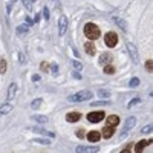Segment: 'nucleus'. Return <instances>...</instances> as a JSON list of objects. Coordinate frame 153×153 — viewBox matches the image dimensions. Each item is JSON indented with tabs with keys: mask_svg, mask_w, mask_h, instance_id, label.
<instances>
[{
	"mask_svg": "<svg viewBox=\"0 0 153 153\" xmlns=\"http://www.w3.org/2000/svg\"><path fill=\"white\" fill-rule=\"evenodd\" d=\"M84 35L89 38V40H97V38L101 35L100 28L94 23H86L84 25Z\"/></svg>",
	"mask_w": 153,
	"mask_h": 153,
	"instance_id": "f257e3e1",
	"label": "nucleus"
},
{
	"mask_svg": "<svg viewBox=\"0 0 153 153\" xmlns=\"http://www.w3.org/2000/svg\"><path fill=\"white\" fill-rule=\"evenodd\" d=\"M92 98V92L91 91H81V92H76L71 97H68L69 103H81V101H87Z\"/></svg>",
	"mask_w": 153,
	"mask_h": 153,
	"instance_id": "f03ea898",
	"label": "nucleus"
},
{
	"mask_svg": "<svg viewBox=\"0 0 153 153\" xmlns=\"http://www.w3.org/2000/svg\"><path fill=\"white\" fill-rule=\"evenodd\" d=\"M104 112L103 110H97V112H91L87 113V121L89 123H100L101 120H104Z\"/></svg>",
	"mask_w": 153,
	"mask_h": 153,
	"instance_id": "7ed1b4c3",
	"label": "nucleus"
},
{
	"mask_svg": "<svg viewBox=\"0 0 153 153\" xmlns=\"http://www.w3.org/2000/svg\"><path fill=\"white\" fill-rule=\"evenodd\" d=\"M104 43H106V46H109V48L117 46V43H118V35L115 34V32H107V34L104 35Z\"/></svg>",
	"mask_w": 153,
	"mask_h": 153,
	"instance_id": "20e7f679",
	"label": "nucleus"
},
{
	"mask_svg": "<svg viewBox=\"0 0 153 153\" xmlns=\"http://www.w3.org/2000/svg\"><path fill=\"white\" fill-rule=\"evenodd\" d=\"M68 31V17L66 16H61L60 20H58V34L63 37Z\"/></svg>",
	"mask_w": 153,
	"mask_h": 153,
	"instance_id": "39448f33",
	"label": "nucleus"
},
{
	"mask_svg": "<svg viewBox=\"0 0 153 153\" xmlns=\"http://www.w3.org/2000/svg\"><path fill=\"white\" fill-rule=\"evenodd\" d=\"M112 60H113V57H112V54H109V52H103L101 54V57H100V65H103V66H106V65H109V63H112Z\"/></svg>",
	"mask_w": 153,
	"mask_h": 153,
	"instance_id": "423d86ee",
	"label": "nucleus"
},
{
	"mask_svg": "<svg viewBox=\"0 0 153 153\" xmlns=\"http://www.w3.org/2000/svg\"><path fill=\"white\" fill-rule=\"evenodd\" d=\"M127 49H129V54H130L132 60L136 63V61H138V49L135 48V45H132V43H127Z\"/></svg>",
	"mask_w": 153,
	"mask_h": 153,
	"instance_id": "0eeeda50",
	"label": "nucleus"
},
{
	"mask_svg": "<svg viewBox=\"0 0 153 153\" xmlns=\"http://www.w3.org/2000/svg\"><path fill=\"white\" fill-rule=\"evenodd\" d=\"M16 94H17V84L16 83H11L9 87H8V100H14L16 98Z\"/></svg>",
	"mask_w": 153,
	"mask_h": 153,
	"instance_id": "6e6552de",
	"label": "nucleus"
},
{
	"mask_svg": "<svg viewBox=\"0 0 153 153\" xmlns=\"http://www.w3.org/2000/svg\"><path fill=\"white\" fill-rule=\"evenodd\" d=\"M81 118V113L80 112H69L68 115H66V120L69 121V123H76Z\"/></svg>",
	"mask_w": 153,
	"mask_h": 153,
	"instance_id": "1a4fd4ad",
	"label": "nucleus"
},
{
	"mask_svg": "<svg viewBox=\"0 0 153 153\" xmlns=\"http://www.w3.org/2000/svg\"><path fill=\"white\" fill-rule=\"evenodd\" d=\"M98 150H100L98 147H83V146L76 147V152L78 153H97Z\"/></svg>",
	"mask_w": 153,
	"mask_h": 153,
	"instance_id": "9d476101",
	"label": "nucleus"
},
{
	"mask_svg": "<svg viewBox=\"0 0 153 153\" xmlns=\"http://www.w3.org/2000/svg\"><path fill=\"white\" fill-rule=\"evenodd\" d=\"M86 138H87L91 143H97V141H100V139H101V133H100V132H89Z\"/></svg>",
	"mask_w": 153,
	"mask_h": 153,
	"instance_id": "9b49d317",
	"label": "nucleus"
},
{
	"mask_svg": "<svg viewBox=\"0 0 153 153\" xmlns=\"http://www.w3.org/2000/svg\"><path fill=\"white\" fill-rule=\"evenodd\" d=\"M84 51L87 52V55H95V52H97L95 45H94L92 42H87V43L84 45Z\"/></svg>",
	"mask_w": 153,
	"mask_h": 153,
	"instance_id": "f8f14e48",
	"label": "nucleus"
},
{
	"mask_svg": "<svg viewBox=\"0 0 153 153\" xmlns=\"http://www.w3.org/2000/svg\"><path fill=\"white\" fill-rule=\"evenodd\" d=\"M112 20L117 23V26L120 28V29H123V31H127V23L121 19V17H112Z\"/></svg>",
	"mask_w": 153,
	"mask_h": 153,
	"instance_id": "ddd939ff",
	"label": "nucleus"
},
{
	"mask_svg": "<svg viewBox=\"0 0 153 153\" xmlns=\"http://www.w3.org/2000/svg\"><path fill=\"white\" fill-rule=\"evenodd\" d=\"M113 132H115V126L107 124L104 129H103V136H104V138H110V136L113 135Z\"/></svg>",
	"mask_w": 153,
	"mask_h": 153,
	"instance_id": "4468645a",
	"label": "nucleus"
},
{
	"mask_svg": "<svg viewBox=\"0 0 153 153\" xmlns=\"http://www.w3.org/2000/svg\"><path fill=\"white\" fill-rule=\"evenodd\" d=\"M149 144H152V139H150V141H139V143L135 146V152H136V153L143 152V149H144L146 146H149Z\"/></svg>",
	"mask_w": 153,
	"mask_h": 153,
	"instance_id": "2eb2a0df",
	"label": "nucleus"
},
{
	"mask_svg": "<svg viewBox=\"0 0 153 153\" xmlns=\"http://www.w3.org/2000/svg\"><path fill=\"white\" fill-rule=\"evenodd\" d=\"M107 124H110V126H118V124H120V118L117 117V115H110V117H107Z\"/></svg>",
	"mask_w": 153,
	"mask_h": 153,
	"instance_id": "dca6fc26",
	"label": "nucleus"
},
{
	"mask_svg": "<svg viewBox=\"0 0 153 153\" xmlns=\"http://www.w3.org/2000/svg\"><path fill=\"white\" fill-rule=\"evenodd\" d=\"M32 130H34L35 133H42V135H48V136H52V138L55 136V135H54L52 132H46L45 129H42V127H32Z\"/></svg>",
	"mask_w": 153,
	"mask_h": 153,
	"instance_id": "f3484780",
	"label": "nucleus"
},
{
	"mask_svg": "<svg viewBox=\"0 0 153 153\" xmlns=\"http://www.w3.org/2000/svg\"><path fill=\"white\" fill-rule=\"evenodd\" d=\"M136 124V120H135V117H130L129 120H127L126 121V130H130L132 129V127Z\"/></svg>",
	"mask_w": 153,
	"mask_h": 153,
	"instance_id": "a211bd4d",
	"label": "nucleus"
},
{
	"mask_svg": "<svg viewBox=\"0 0 153 153\" xmlns=\"http://www.w3.org/2000/svg\"><path fill=\"white\" fill-rule=\"evenodd\" d=\"M12 110V106L11 104H3L2 107H0V115H6Z\"/></svg>",
	"mask_w": 153,
	"mask_h": 153,
	"instance_id": "6ab92c4d",
	"label": "nucleus"
},
{
	"mask_svg": "<svg viewBox=\"0 0 153 153\" xmlns=\"http://www.w3.org/2000/svg\"><path fill=\"white\" fill-rule=\"evenodd\" d=\"M34 121H37V123H42V124H45V123H48V117H43V115H34Z\"/></svg>",
	"mask_w": 153,
	"mask_h": 153,
	"instance_id": "aec40b11",
	"label": "nucleus"
},
{
	"mask_svg": "<svg viewBox=\"0 0 153 153\" xmlns=\"http://www.w3.org/2000/svg\"><path fill=\"white\" fill-rule=\"evenodd\" d=\"M42 98H35V100H32V103H31V107L32 109H38V107H40L42 106Z\"/></svg>",
	"mask_w": 153,
	"mask_h": 153,
	"instance_id": "412c9836",
	"label": "nucleus"
},
{
	"mask_svg": "<svg viewBox=\"0 0 153 153\" xmlns=\"http://www.w3.org/2000/svg\"><path fill=\"white\" fill-rule=\"evenodd\" d=\"M28 31H29L28 25H20V26H17V32H19V34H26Z\"/></svg>",
	"mask_w": 153,
	"mask_h": 153,
	"instance_id": "4be33fe9",
	"label": "nucleus"
},
{
	"mask_svg": "<svg viewBox=\"0 0 153 153\" xmlns=\"http://www.w3.org/2000/svg\"><path fill=\"white\" fill-rule=\"evenodd\" d=\"M98 97H100V98H109V97H110V91L100 89V91H98Z\"/></svg>",
	"mask_w": 153,
	"mask_h": 153,
	"instance_id": "5701e85b",
	"label": "nucleus"
},
{
	"mask_svg": "<svg viewBox=\"0 0 153 153\" xmlns=\"http://www.w3.org/2000/svg\"><path fill=\"white\" fill-rule=\"evenodd\" d=\"M104 72H106V74H113V72H115V68L109 63V65H106V66H104Z\"/></svg>",
	"mask_w": 153,
	"mask_h": 153,
	"instance_id": "b1692460",
	"label": "nucleus"
},
{
	"mask_svg": "<svg viewBox=\"0 0 153 153\" xmlns=\"http://www.w3.org/2000/svg\"><path fill=\"white\" fill-rule=\"evenodd\" d=\"M34 143H38V144H51V139H42V138H37V139H34Z\"/></svg>",
	"mask_w": 153,
	"mask_h": 153,
	"instance_id": "393cba45",
	"label": "nucleus"
},
{
	"mask_svg": "<svg viewBox=\"0 0 153 153\" xmlns=\"http://www.w3.org/2000/svg\"><path fill=\"white\" fill-rule=\"evenodd\" d=\"M72 65H74V68H75L76 71H81V68H83V65H81L80 61H76V60H74V61H72Z\"/></svg>",
	"mask_w": 153,
	"mask_h": 153,
	"instance_id": "a878e982",
	"label": "nucleus"
},
{
	"mask_svg": "<svg viewBox=\"0 0 153 153\" xmlns=\"http://www.w3.org/2000/svg\"><path fill=\"white\" fill-rule=\"evenodd\" d=\"M146 69H147L149 72H152V71H153V61H152V60L146 61Z\"/></svg>",
	"mask_w": 153,
	"mask_h": 153,
	"instance_id": "bb28decb",
	"label": "nucleus"
},
{
	"mask_svg": "<svg viewBox=\"0 0 153 153\" xmlns=\"http://www.w3.org/2000/svg\"><path fill=\"white\" fill-rule=\"evenodd\" d=\"M139 86V78H132L130 80V87H136Z\"/></svg>",
	"mask_w": 153,
	"mask_h": 153,
	"instance_id": "cd10ccee",
	"label": "nucleus"
},
{
	"mask_svg": "<svg viewBox=\"0 0 153 153\" xmlns=\"http://www.w3.org/2000/svg\"><path fill=\"white\" fill-rule=\"evenodd\" d=\"M19 60H20L22 65H25V63H26V57H25V54H23V52H19Z\"/></svg>",
	"mask_w": 153,
	"mask_h": 153,
	"instance_id": "c85d7f7f",
	"label": "nucleus"
},
{
	"mask_svg": "<svg viewBox=\"0 0 153 153\" xmlns=\"http://www.w3.org/2000/svg\"><path fill=\"white\" fill-rule=\"evenodd\" d=\"M139 101H141V100H139L138 97H136V98H133V100L130 101V103H129V107H133L135 104H138V103H139Z\"/></svg>",
	"mask_w": 153,
	"mask_h": 153,
	"instance_id": "c756f323",
	"label": "nucleus"
},
{
	"mask_svg": "<svg viewBox=\"0 0 153 153\" xmlns=\"http://www.w3.org/2000/svg\"><path fill=\"white\" fill-rule=\"evenodd\" d=\"M152 130H153V127H152V124H149V126H146L143 129V133H150Z\"/></svg>",
	"mask_w": 153,
	"mask_h": 153,
	"instance_id": "7c9ffc66",
	"label": "nucleus"
},
{
	"mask_svg": "<svg viewBox=\"0 0 153 153\" xmlns=\"http://www.w3.org/2000/svg\"><path fill=\"white\" fill-rule=\"evenodd\" d=\"M43 17H45L46 20H49V19H51V16H49V9H48L46 6H45V9H43Z\"/></svg>",
	"mask_w": 153,
	"mask_h": 153,
	"instance_id": "2f4dec72",
	"label": "nucleus"
},
{
	"mask_svg": "<svg viewBox=\"0 0 153 153\" xmlns=\"http://www.w3.org/2000/svg\"><path fill=\"white\" fill-rule=\"evenodd\" d=\"M0 72H2V74H5V72H6V63H5V61L0 63Z\"/></svg>",
	"mask_w": 153,
	"mask_h": 153,
	"instance_id": "473e14b6",
	"label": "nucleus"
},
{
	"mask_svg": "<svg viewBox=\"0 0 153 153\" xmlns=\"http://www.w3.org/2000/svg\"><path fill=\"white\" fill-rule=\"evenodd\" d=\"M42 71H43V72H48V71H49V66H48V63H46V61L42 63Z\"/></svg>",
	"mask_w": 153,
	"mask_h": 153,
	"instance_id": "72a5a7b5",
	"label": "nucleus"
},
{
	"mask_svg": "<svg viewBox=\"0 0 153 153\" xmlns=\"http://www.w3.org/2000/svg\"><path fill=\"white\" fill-rule=\"evenodd\" d=\"M98 104H110L109 101H95L94 103V106H98Z\"/></svg>",
	"mask_w": 153,
	"mask_h": 153,
	"instance_id": "f704fd0d",
	"label": "nucleus"
},
{
	"mask_svg": "<svg viewBox=\"0 0 153 153\" xmlns=\"http://www.w3.org/2000/svg\"><path fill=\"white\" fill-rule=\"evenodd\" d=\"M72 76H74V78H76V80H81V75H80L78 72H74V74H72Z\"/></svg>",
	"mask_w": 153,
	"mask_h": 153,
	"instance_id": "c9c22d12",
	"label": "nucleus"
},
{
	"mask_svg": "<svg viewBox=\"0 0 153 153\" xmlns=\"http://www.w3.org/2000/svg\"><path fill=\"white\" fill-rule=\"evenodd\" d=\"M38 80H40V75H38V74L32 75V81H38Z\"/></svg>",
	"mask_w": 153,
	"mask_h": 153,
	"instance_id": "e433bc0d",
	"label": "nucleus"
},
{
	"mask_svg": "<svg viewBox=\"0 0 153 153\" xmlns=\"http://www.w3.org/2000/svg\"><path fill=\"white\" fill-rule=\"evenodd\" d=\"M76 135H78V136H83V135H84V130H83V129H80L78 132H76Z\"/></svg>",
	"mask_w": 153,
	"mask_h": 153,
	"instance_id": "4c0bfd02",
	"label": "nucleus"
},
{
	"mask_svg": "<svg viewBox=\"0 0 153 153\" xmlns=\"http://www.w3.org/2000/svg\"><path fill=\"white\" fill-rule=\"evenodd\" d=\"M26 23H28V26H29V25H32V23H34V20H31V19H26Z\"/></svg>",
	"mask_w": 153,
	"mask_h": 153,
	"instance_id": "58836bf2",
	"label": "nucleus"
},
{
	"mask_svg": "<svg viewBox=\"0 0 153 153\" xmlns=\"http://www.w3.org/2000/svg\"><path fill=\"white\" fill-rule=\"evenodd\" d=\"M40 19H42V17H40V14H37V17L34 19V22H40Z\"/></svg>",
	"mask_w": 153,
	"mask_h": 153,
	"instance_id": "ea45409f",
	"label": "nucleus"
}]
</instances>
